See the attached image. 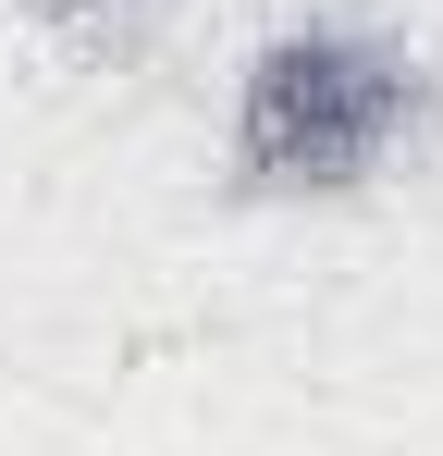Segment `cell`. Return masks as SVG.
Returning <instances> with one entry per match:
<instances>
[{"label":"cell","mask_w":443,"mask_h":456,"mask_svg":"<svg viewBox=\"0 0 443 456\" xmlns=\"http://www.w3.org/2000/svg\"><path fill=\"white\" fill-rule=\"evenodd\" d=\"M419 111H431V75H419L407 37H382V25H284V37H259V62L234 86L222 160H234L246 198H345L419 136Z\"/></svg>","instance_id":"1"},{"label":"cell","mask_w":443,"mask_h":456,"mask_svg":"<svg viewBox=\"0 0 443 456\" xmlns=\"http://www.w3.org/2000/svg\"><path fill=\"white\" fill-rule=\"evenodd\" d=\"M37 12H111V0H37Z\"/></svg>","instance_id":"2"}]
</instances>
